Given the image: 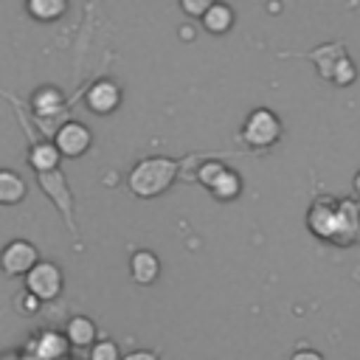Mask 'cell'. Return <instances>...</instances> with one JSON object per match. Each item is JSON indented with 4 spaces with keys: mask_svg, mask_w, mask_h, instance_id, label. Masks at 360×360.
<instances>
[{
    "mask_svg": "<svg viewBox=\"0 0 360 360\" xmlns=\"http://www.w3.org/2000/svg\"><path fill=\"white\" fill-rule=\"evenodd\" d=\"M177 174V163L169 158H146L129 172V188L138 197H155L172 186Z\"/></svg>",
    "mask_w": 360,
    "mask_h": 360,
    "instance_id": "obj_1",
    "label": "cell"
},
{
    "mask_svg": "<svg viewBox=\"0 0 360 360\" xmlns=\"http://www.w3.org/2000/svg\"><path fill=\"white\" fill-rule=\"evenodd\" d=\"M278 135H281V121L276 118V112H270L264 107L262 110H253L245 118V124H242V138L250 146H256V149H264V146L276 143Z\"/></svg>",
    "mask_w": 360,
    "mask_h": 360,
    "instance_id": "obj_2",
    "label": "cell"
},
{
    "mask_svg": "<svg viewBox=\"0 0 360 360\" xmlns=\"http://www.w3.org/2000/svg\"><path fill=\"white\" fill-rule=\"evenodd\" d=\"M329 242L343 245V248L360 242V205H357V202H352V200H338Z\"/></svg>",
    "mask_w": 360,
    "mask_h": 360,
    "instance_id": "obj_3",
    "label": "cell"
},
{
    "mask_svg": "<svg viewBox=\"0 0 360 360\" xmlns=\"http://www.w3.org/2000/svg\"><path fill=\"white\" fill-rule=\"evenodd\" d=\"M25 284H28V292L37 298V301H51L59 295L62 290V273L53 262H37L28 276H25Z\"/></svg>",
    "mask_w": 360,
    "mask_h": 360,
    "instance_id": "obj_4",
    "label": "cell"
},
{
    "mask_svg": "<svg viewBox=\"0 0 360 360\" xmlns=\"http://www.w3.org/2000/svg\"><path fill=\"white\" fill-rule=\"evenodd\" d=\"M37 248L25 239H14L3 248L0 253V267L8 273V276H28V270L37 264Z\"/></svg>",
    "mask_w": 360,
    "mask_h": 360,
    "instance_id": "obj_5",
    "label": "cell"
},
{
    "mask_svg": "<svg viewBox=\"0 0 360 360\" xmlns=\"http://www.w3.org/2000/svg\"><path fill=\"white\" fill-rule=\"evenodd\" d=\"M53 146L59 149V155H68V158H79L87 152L90 146V129L82 124V121H68L56 129V141Z\"/></svg>",
    "mask_w": 360,
    "mask_h": 360,
    "instance_id": "obj_6",
    "label": "cell"
},
{
    "mask_svg": "<svg viewBox=\"0 0 360 360\" xmlns=\"http://www.w3.org/2000/svg\"><path fill=\"white\" fill-rule=\"evenodd\" d=\"M118 101H121V90H118V84L110 82V79H101V82H96V84L87 90V107H90L93 112H98V115L112 112V110L118 107Z\"/></svg>",
    "mask_w": 360,
    "mask_h": 360,
    "instance_id": "obj_7",
    "label": "cell"
},
{
    "mask_svg": "<svg viewBox=\"0 0 360 360\" xmlns=\"http://www.w3.org/2000/svg\"><path fill=\"white\" fill-rule=\"evenodd\" d=\"M335 205L338 200L332 197H318L307 214V222H309V231L321 239H329L332 236V222H335Z\"/></svg>",
    "mask_w": 360,
    "mask_h": 360,
    "instance_id": "obj_8",
    "label": "cell"
},
{
    "mask_svg": "<svg viewBox=\"0 0 360 360\" xmlns=\"http://www.w3.org/2000/svg\"><path fill=\"white\" fill-rule=\"evenodd\" d=\"M31 352H34V360H65L68 354V338L48 329L42 335H37V340L31 343Z\"/></svg>",
    "mask_w": 360,
    "mask_h": 360,
    "instance_id": "obj_9",
    "label": "cell"
},
{
    "mask_svg": "<svg viewBox=\"0 0 360 360\" xmlns=\"http://www.w3.org/2000/svg\"><path fill=\"white\" fill-rule=\"evenodd\" d=\"M129 273H132V278H135L138 284H152V281L158 278V273H160V262H158L155 253L138 250V253H132V259H129Z\"/></svg>",
    "mask_w": 360,
    "mask_h": 360,
    "instance_id": "obj_10",
    "label": "cell"
},
{
    "mask_svg": "<svg viewBox=\"0 0 360 360\" xmlns=\"http://www.w3.org/2000/svg\"><path fill=\"white\" fill-rule=\"evenodd\" d=\"M309 59L318 65V73H321V76L332 79L335 68H338V65L346 59V51H343L338 42H329V45H321L318 51H312V53H309Z\"/></svg>",
    "mask_w": 360,
    "mask_h": 360,
    "instance_id": "obj_11",
    "label": "cell"
},
{
    "mask_svg": "<svg viewBox=\"0 0 360 360\" xmlns=\"http://www.w3.org/2000/svg\"><path fill=\"white\" fill-rule=\"evenodd\" d=\"M65 338L73 346H93L96 343V323L90 318H84V315H76V318L68 321Z\"/></svg>",
    "mask_w": 360,
    "mask_h": 360,
    "instance_id": "obj_12",
    "label": "cell"
},
{
    "mask_svg": "<svg viewBox=\"0 0 360 360\" xmlns=\"http://www.w3.org/2000/svg\"><path fill=\"white\" fill-rule=\"evenodd\" d=\"M22 197H25V180L11 169H0V205H14Z\"/></svg>",
    "mask_w": 360,
    "mask_h": 360,
    "instance_id": "obj_13",
    "label": "cell"
},
{
    "mask_svg": "<svg viewBox=\"0 0 360 360\" xmlns=\"http://www.w3.org/2000/svg\"><path fill=\"white\" fill-rule=\"evenodd\" d=\"M231 22H233V11H231V6H225V3H211L208 11L202 14V25H205L211 34H225V31L231 28Z\"/></svg>",
    "mask_w": 360,
    "mask_h": 360,
    "instance_id": "obj_14",
    "label": "cell"
},
{
    "mask_svg": "<svg viewBox=\"0 0 360 360\" xmlns=\"http://www.w3.org/2000/svg\"><path fill=\"white\" fill-rule=\"evenodd\" d=\"M59 149L53 146V143H37L34 149H31V166L39 172V174H48V172H56V166H59Z\"/></svg>",
    "mask_w": 360,
    "mask_h": 360,
    "instance_id": "obj_15",
    "label": "cell"
},
{
    "mask_svg": "<svg viewBox=\"0 0 360 360\" xmlns=\"http://www.w3.org/2000/svg\"><path fill=\"white\" fill-rule=\"evenodd\" d=\"M239 188H242L239 174H236V172H231V169H225V172H222V174L214 180L211 194H214L217 200H233V197L239 194Z\"/></svg>",
    "mask_w": 360,
    "mask_h": 360,
    "instance_id": "obj_16",
    "label": "cell"
},
{
    "mask_svg": "<svg viewBox=\"0 0 360 360\" xmlns=\"http://www.w3.org/2000/svg\"><path fill=\"white\" fill-rule=\"evenodd\" d=\"M31 104H34L37 112L53 115V112H59V107H62V96H59V90H53V87H42V90L34 93Z\"/></svg>",
    "mask_w": 360,
    "mask_h": 360,
    "instance_id": "obj_17",
    "label": "cell"
},
{
    "mask_svg": "<svg viewBox=\"0 0 360 360\" xmlns=\"http://www.w3.org/2000/svg\"><path fill=\"white\" fill-rule=\"evenodd\" d=\"M65 11V3L62 0H31L28 3V14L37 17V20H56L59 14Z\"/></svg>",
    "mask_w": 360,
    "mask_h": 360,
    "instance_id": "obj_18",
    "label": "cell"
},
{
    "mask_svg": "<svg viewBox=\"0 0 360 360\" xmlns=\"http://www.w3.org/2000/svg\"><path fill=\"white\" fill-rule=\"evenodd\" d=\"M90 360H121V354L112 340H96L90 349Z\"/></svg>",
    "mask_w": 360,
    "mask_h": 360,
    "instance_id": "obj_19",
    "label": "cell"
},
{
    "mask_svg": "<svg viewBox=\"0 0 360 360\" xmlns=\"http://www.w3.org/2000/svg\"><path fill=\"white\" fill-rule=\"evenodd\" d=\"M222 172H225V166H222V163H217V160H208V163H202V166H200V172H197V180H200V183H205V186L211 188V186H214V180H217Z\"/></svg>",
    "mask_w": 360,
    "mask_h": 360,
    "instance_id": "obj_20",
    "label": "cell"
},
{
    "mask_svg": "<svg viewBox=\"0 0 360 360\" xmlns=\"http://www.w3.org/2000/svg\"><path fill=\"white\" fill-rule=\"evenodd\" d=\"M332 82H335V84H349V82H354V65H352V59H349V56L335 68Z\"/></svg>",
    "mask_w": 360,
    "mask_h": 360,
    "instance_id": "obj_21",
    "label": "cell"
},
{
    "mask_svg": "<svg viewBox=\"0 0 360 360\" xmlns=\"http://www.w3.org/2000/svg\"><path fill=\"white\" fill-rule=\"evenodd\" d=\"M208 6H211L208 0H183V3H180V8H183L186 14H191V17H200V20H202V14L208 11Z\"/></svg>",
    "mask_w": 360,
    "mask_h": 360,
    "instance_id": "obj_22",
    "label": "cell"
},
{
    "mask_svg": "<svg viewBox=\"0 0 360 360\" xmlns=\"http://www.w3.org/2000/svg\"><path fill=\"white\" fill-rule=\"evenodd\" d=\"M121 360H158V354H155V352L141 349V352H129V354H124Z\"/></svg>",
    "mask_w": 360,
    "mask_h": 360,
    "instance_id": "obj_23",
    "label": "cell"
},
{
    "mask_svg": "<svg viewBox=\"0 0 360 360\" xmlns=\"http://www.w3.org/2000/svg\"><path fill=\"white\" fill-rule=\"evenodd\" d=\"M292 360H323V357L318 352H312V349H301V352L292 354Z\"/></svg>",
    "mask_w": 360,
    "mask_h": 360,
    "instance_id": "obj_24",
    "label": "cell"
},
{
    "mask_svg": "<svg viewBox=\"0 0 360 360\" xmlns=\"http://www.w3.org/2000/svg\"><path fill=\"white\" fill-rule=\"evenodd\" d=\"M354 191H357V194H360V172H357V174H354Z\"/></svg>",
    "mask_w": 360,
    "mask_h": 360,
    "instance_id": "obj_25",
    "label": "cell"
},
{
    "mask_svg": "<svg viewBox=\"0 0 360 360\" xmlns=\"http://www.w3.org/2000/svg\"><path fill=\"white\" fill-rule=\"evenodd\" d=\"M65 360H70V357H65Z\"/></svg>",
    "mask_w": 360,
    "mask_h": 360,
    "instance_id": "obj_26",
    "label": "cell"
}]
</instances>
